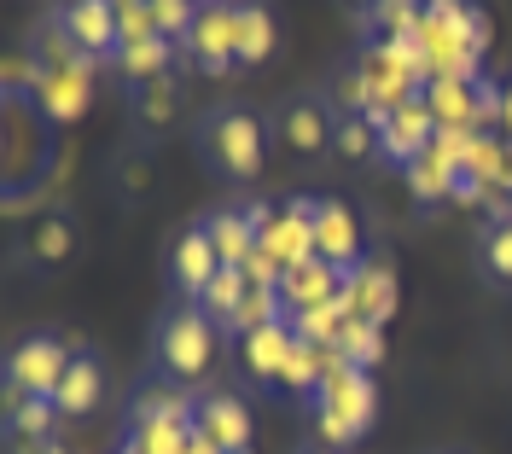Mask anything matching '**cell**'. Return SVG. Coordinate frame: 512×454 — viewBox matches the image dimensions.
Listing matches in <instances>:
<instances>
[{
	"label": "cell",
	"mask_w": 512,
	"mask_h": 454,
	"mask_svg": "<svg viewBox=\"0 0 512 454\" xmlns=\"http://www.w3.org/2000/svg\"><path fill=\"white\" fill-rule=\"evenodd\" d=\"M291 454H350V449H338V443H326V437H303Z\"/></svg>",
	"instance_id": "obj_23"
},
{
	"label": "cell",
	"mask_w": 512,
	"mask_h": 454,
	"mask_svg": "<svg viewBox=\"0 0 512 454\" xmlns=\"http://www.w3.org/2000/svg\"><path fill=\"white\" fill-rule=\"evenodd\" d=\"M222 344L227 332L204 303H163V315L152 321V379L169 390H210Z\"/></svg>",
	"instance_id": "obj_2"
},
{
	"label": "cell",
	"mask_w": 512,
	"mask_h": 454,
	"mask_svg": "<svg viewBox=\"0 0 512 454\" xmlns=\"http://www.w3.org/2000/svg\"><path fill=\"white\" fill-rule=\"evenodd\" d=\"M105 385H111V379H105V356L82 344V350L70 356V367H64V379L53 385V408H59V420H88L99 402H105Z\"/></svg>",
	"instance_id": "obj_11"
},
{
	"label": "cell",
	"mask_w": 512,
	"mask_h": 454,
	"mask_svg": "<svg viewBox=\"0 0 512 454\" xmlns=\"http://www.w3.org/2000/svg\"><path fill=\"white\" fill-rule=\"evenodd\" d=\"M117 6H123V12H134V6H146V0H117Z\"/></svg>",
	"instance_id": "obj_27"
},
{
	"label": "cell",
	"mask_w": 512,
	"mask_h": 454,
	"mask_svg": "<svg viewBox=\"0 0 512 454\" xmlns=\"http://www.w3.org/2000/svg\"><path fill=\"white\" fill-rule=\"evenodd\" d=\"M175 105H181V76H163L152 88H134V94H128V111H134L140 129H163V123L175 117Z\"/></svg>",
	"instance_id": "obj_18"
},
{
	"label": "cell",
	"mask_w": 512,
	"mask_h": 454,
	"mask_svg": "<svg viewBox=\"0 0 512 454\" xmlns=\"http://www.w3.org/2000/svg\"><path fill=\"white\" fill-rule=\"evenodd\" d=\"M24 454H70V449H64L59 437H47V443H30V449H24Z\"/></svg>",
	"instance_id": "obj_25"
},
{
	"label": "cell",
	"mask_w": 512,
	"mask_h": 454,
	"mask_svg": "<svg viewBox=\"0 0 512 454\" xmlns=\"http://www.w3.org/2000/svg\"><path fill=\"white\" fill-rule=\"evenodd\" d=\"M472 268H478L483 286L512 292V216H489L472 233Z\"/></svg>",
	"instance_id": "obj_14"
},
{
	"label": "cell",
	"mask_w": 512,
	"mask_h": 454,
	"mask_svg": "<svg viewBox=\"0 0 512 454\" xmlns=\"http://www.w3.org/2000/svg\"><path fill=\"white\" fill-rule=\"evenodd\" d=\"M70 356H76V344L64 332H53V326L24 332L0 356V402H12V396H53V385H59L64 367H70Z\"/></svg>",
	"instance_id": "obj_4"
},
{
	"label": "cell",
	"mask_w": 512,
	"mask_h": 454,
	"mask_svg": "<svg viewBox=\"0 0 512 454\" xmlns=\"http://www.w3.org/2000/svg\"><path fill=\"white\" fill-rule=\"evenodd\" d=\"M495 105H501V129H507V140H512V76L501 82V99H495Z\"/></svg>",
	"instance_id": "obj_24"
},
{
	"label": "cell",
	"mask_w": 512,
	"mask_h": 454,
	"mask_svg": "<svg viewBox=\"0 0 512 454\" xmlns=\"http://www.w3.org/2000/svg\"><path fill=\"white\" fill-rule=\"evenodd\" d=\"M309 408H315V420H320V437H326V443H338V449H350L355 437H367V431H373L379 396H373V379H367L361 367H338L332 379H320V385H315Z\"/></svg>",
	"instance_id": "obj_5"
},
{
	"label": "cell",
	"mask_w": 512,
	"mask_h": 454,
	"mask_svg": "<svg viewBox=\"0 0 512 454\" xmlns=\"http://www.w3.org/2000/svg\"><path fill=\"white\" fill-rule=\"evenodd\" d=\"M117 76H123V94L134 88H152L163 76H181V41H169V35H140V41H123V53L111 59Z\"/></svg>",
	"instance_id": "obj_12"
},
{
	"label": "cell",
	"mask_w": 512,
	"mask_h": 454,
	"mask_svg": "<svg viewBox=\"0 0 512 454\" xmlns=\"http://www.w3.org/2000/svg\"><path fill=\"white\" fill-rule=\"evenodd\" d=\"M222 268L227 262H222V251H216L204 216L187 222L181 233H169V245H163V286H169V303H204V292L216 286Z\"/></svg>",
	"instance_id": "obj_6"
},
{
	"label": "cell",
	"mask_w": 512,
	"mask_h": 454,
	"mask_svg": "<svg viewBox=\"0 0 512 454\" xmlns=\"http://www.w3.org/2000/svg\"><path fill=\"white\" fill-rule=\"evenodd\" d=\"M344 6H350V12H373V6H379V0H344Z\"/></svg>",
	"instance_id": "obj_26"
},
{
	"label": "cell",
	"mask_w": 512,
	"mask_h": 454,
	"mask_svg": "<svg viewBox=\"0 0 512 454\" xmlns=\"http://www.w3.org/2000/svg\"><path fill=\"white\" fill-rule=\"evenodd\" d=\"M239 454H251V449H239Z\"/></svg>",
	"instance_id": "obj_31"
},
{
	"label": "cell",
	"mask_w": 512,
	"mask_h": 454,
	"mask_svg": "<svg viewBox=\"0 0 512 454\" xmlns=\"http://www.w3.org/2000/svg\"><path fill=\"white\" fill-rule=\"evenodd\" d=\"M367 18H373L379 30H390L396 41H408V30L419 24V0H379V6L367 12Z\"/></svg>",
	"instance_id": "obj_22"
},
{
	"label": "cell",
	"mask_w": 512,
	"mask_h": 454,
	"mask_svg": "<svg viewBox=\"0 0 512 454\" xmlns=\"http://www.w3.org/2000/svg\"><path fill=\"white\" fill-rule=\"evenodd\" d=\"M251 402L239 396V390H227V385H210V390H198L192 396V437L204 443V449H216V454H239V449H251Z\"/></svg>",
	"instance_id": "obj_8"
},
{
	"label": "cell",
	"mask_w": 512,
	"mask_h": 454,
	"mask_svg": "<svg viewBox=\"0 0 512 454\" xmlns=\"http://www.w3.org/2000/svg\"><path fill=\"white\" fill-rule=\"evenodd\" d=\"M431 454H472V449H431Z\"/></svg>",
	"instance_id": "obj_28"
},
{
	"label": "cell",
	"mask_w": 512,
	"mask_h": 454,
	"mask_svg": "<svg viewBox=\"0 0 512 454\" xmlns=\"http://www.w3.org/2000/svg\"><path fill=\"white\" fill-rule=\"evenodd\" d=\"M6 414H0V431H6V443H47L53 437V420H59V408H53V396H12V402H0Z\"/></svg>",
	"instance_id": "obj_15"
},
{
	"label": "cell",
	"mask_w": 512,
	"mask_h": 454,
	"mask_svg": "<svg viewBox=\"0 0 512 454\" xmlns=\"http://www.w3.org/2000/svg\"><path fill=\"white\" fill-rule=\"evenodd\" d=\"M309 204V245H315V262H326L332 274H355L367 251H361V222L344 198H303Z\"/></svg>",
	"instance_id": "obj_9"
},
{
	"label": "cell",
	"mask_w": 512,
	"mask_h": 454,
	"mask_svg": "<svg viewBox=\"0 0 512 454\" xmlns=\"http://www.w3.org/2000/svg\"><path fill=\"white\" fill-rule=\"evenodd\" d=\"M379 146V111L361 117V111H338V134H332V152L338 158H367Z\"/></svg>",
	"instance_id": "obj_19"
},
{
	"label": "cell",
	"mask_w": 512,
	"mask_h": 454,
	"mask_svg": "<svg viewBox=\"0 0 512 454\" xmlns=\"http://www.w3.org/2000/svg\"><path fill=\"white\" fill-rule=\"evenodd\" d=\"M70 239H76L70 216H47V222L30 233V257H35V268H59V262L70 257Z\"/></svg>",
	"instance_id": "obj_20"
},
{
	"label": "cell",
	"mask_w": 512,
	"mask_h": 454,
	"mask_svg": "<svg viewBox=\"0 0 512 454\" xmlns=\"http://www.w3.org/2000/svg\"><path fill=\"white\" fill-rule=\"evenodd\" d=\"M64 53L88 59V65H111L123 53V6L117 0H82V6H59L53 12Z\"/></svg>",
	"instance_id": "obj_7"
},
{
	"label": "cell",
	"mask_w": 512,
	"mask_h": 454,
	"mask_svg": "<svg viewBox=\"0 0 512 454\" xmlns=\"http://www.w3.org/2000/svg\"><path fill=\"white\" fill-rule=\"evenodd\" d=\"M198 6H210V0H198Z\"/></svg>",
	"instance_id": "obj_30"
},
{
	"label": "cell",
	"mask_w": 512,
	"mask_h": 454,
	"mask_svg": "<svg viewBox=\"0 0 512 454\" xmlns=\"http://www.w3.org/2000/svg\"><path fill=\"white\" fill-rule=\"evenodd\" d=\"M53 6H82V0H53Z\"/></svg>",
	"instance_id": "obj_29"
},
{
	"label": "cell",
	"mask_w": 512,
	"mask_h": 454,
	"mask_svg": "<svg viewBox=\"0 0 512 454\" xmlns=\"http://www.w3.org/2000/svg\"><path fill=\"white\" fill-rule=\"evenodd\" d=\"M291 356H297V344H291L274 321H262V326L245 332V361H251L256 379H280V367H286Z\"/></svg>",
	"instance_id": "obj_17"
},
{
	"label": "cell",
	"mask_w": 512,
	"mask_h": 454,
	"mask_svg": "<svg viewBox=\"0 0 512 454\" xmlns=\"http://www.w3.org/2000/svg\"><path fill=\"white\" fill-rule=\"evenodd\" d=\"M332 134H338V105L320 94V88H297L268 111V140L274 152H286L297 163H315L332 152Z\"/></svg>",
	"instance_id": "obj_3"
},
{
	"label": "cell",
	"mask_w": 512,
	"mask_h": 454,
	"mask_svg": "<svg viewBox=\"0 0 512 454\" xmlns=\"http://www.w3.org/2000/svg\"><path fill=\"white\" fill-rule=\"evenodd\" d=\"M204 227H210V239H216L227 268H251V251L262 245L256 239V216H245V210H210Z\"/></svg>",
	"instance_id": "obj_16"
},
{
	"label": "cell",
	"mask_w": 512,
	"mask_h": 454,
	"mask_svg": "<svg viewBox=\"0 0 512 454\" xmlns=\"http://www.w3.org/2000/svg\"><path fill=\"white\" fill-rule=\"evenodd\" d=\"M181 59H187L198 76H239V53H233V0L198 6L192 30L181 35Z\"/></svg>",
	"instance_id": "obj_10"
},
{
	"label": "cell",
	"mask_w": 512,
	"mask_h": 454,
	"mask_svg": "<svg viewBox=\"0 0 512 454\" xmlns=\"http://www.w3.org/2000/svg\"><path fill=\"white\" fill-rule=\"evenodd\" d=\"M268 152H274L268 117L245 99H216V105H204L192 117V158L222 187H251L268 169Z\"/></svg>",
	"instance_id": "obj_1"
},
{
	"label": "cell",
	"mask_w": 512,
	"mask_h": 454,
	"mask_svg": "<svg viewBox=\"0 0 512 454\" xmlns=\"http://www.w3.org/2000/svg\"><path fill=\"white\" fill-rule=\"evenodd\" d=\"M146 12H152V30L158 35L181 41L192 30V18H198V0H146Z\"/></svg>",
	"instance_id": "obj_21"
},
{
	"label": "cell",
	"mask_w": 512,
	"mask_h": 454,
	"mask_svg": "<svg viewBox=\"0 0 512 454\" xmlns=\"http://www.w3.org/2000/svg\"><path fill=\"white\" fill-rule=\"evenodd\" d=\"M233 53H239V76L280 53V18L268 0H233Z\"/></svg>",
	"instance_id": "obj_13"
}]
</instances>
